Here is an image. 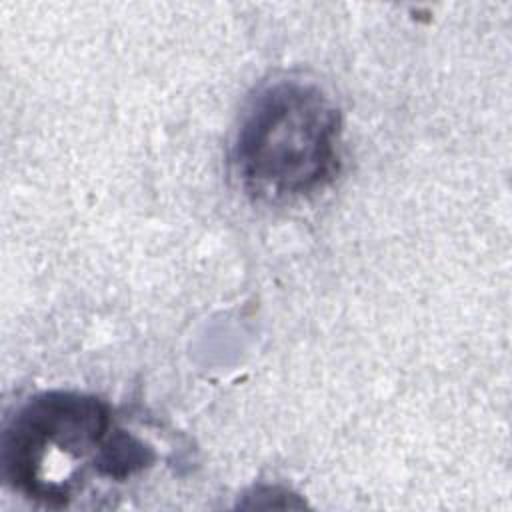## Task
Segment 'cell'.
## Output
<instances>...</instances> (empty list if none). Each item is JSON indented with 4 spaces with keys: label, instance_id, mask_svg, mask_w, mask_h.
I'll use <instances>...</instances> for the list:
<instances>
[{
    "label": "cell",
    "instance_id": "1",
    "mask_svg": "<svg viewBox=\"0 0 512 512\" xmlns=\"http://www.w3.org/2000/svg\"><path fill=\"white\" fill-rule=\"evenodd\" d=\"M340 112L316 84L284 78L262 86L246 104L232 142L242 188L282 202L316 192L338 170Z\"/></svg>",
    "mask_w": 512,
    "mask_h": 512
},
{
    "label": "cell",
    "instance_id": "2",
    "mask_svg": "<svg viewBox=\"0 0 512 512\" xmlns=\"http://www.w3.org/2000/svg\"><path fill=\"white\" fill-rule=\"evenodd\" d=\"M112 428V412L102 398L76 390L40 392L18 408L2 434V474L12 490L32 498L42 472L56 458L42 502L66 506L60 464L96 456Z\"/></svg>",
    "mask_w": 512,
    "mask_h": 512
},
{
    "label": "cell",
    "instance_id": "3",
    "mask_svg": "<svg viewBox=\"0 0 512 512\" xmlns=\"http://www.w3.org/2000/svg\"><path fill=\"white\" fill-rule=\"evenodd\" d=\"M154 458V450L144 440L114 426L94 456V470L110 480H126L148 468Z\"/></svg>",
    "mask_w": 512,
    "mask_h": 512
}]
</instances>
